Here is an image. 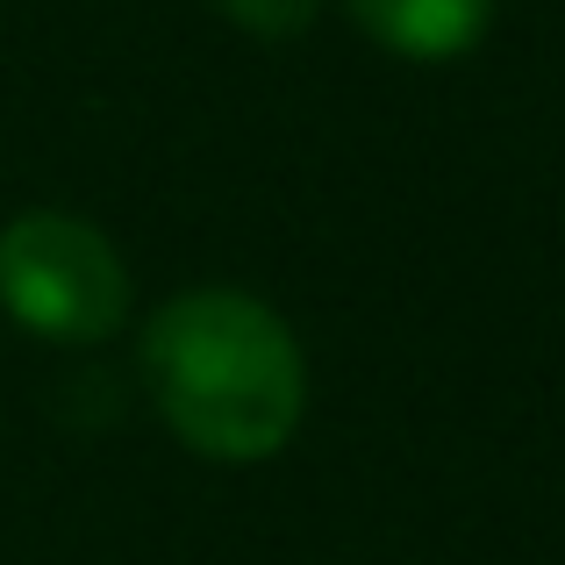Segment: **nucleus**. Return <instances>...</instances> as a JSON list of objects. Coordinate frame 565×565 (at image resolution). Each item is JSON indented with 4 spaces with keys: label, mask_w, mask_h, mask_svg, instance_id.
<instances>
[{
    "label": "nucleus",
    "mask_w": 565,
    "mask_h": 565,
    "mask_svg": "<svg viewBox=\"0 0 565 565\" xmlns=\"http://www.w3.org/2000/svg\"><path fill=\"white\" fill-rule=\"evenodd\" d=\"M0 301L22 330L51 344H94L122 322L129 273L94 222L36 207L0 230Z\"/></svg>",
    "instance_id": "2"
},
{
    "label": "nucleus",
    "mask_w": 565,
    "mask_h": 565,
    "mask_svg": "<svg viewBox=\"0 0 565 565\" xmlns=\"http://www.w3.org/2000/svg\"><path fill=\"white\" fill-rule=\"evenodd\" d=\"M222 14H230L236 29H250V36H301L308 22L322 14V0H222Z\"/></svg>",
    "instance_id": "4"
},
{
    "label": "nucleus",
    "mask_w": 565,
    "mask_h": 565,
    "mask_svg": "<svg viewBox=\"0 0 565 565\" xmlns=\"http://www.w3.org/2000/svg\"><path fill=\"white\" fill-rule=\"evenodd\" d=\"M143 380L172 437L222 466L273 458L308 401V365L294 330L265 301L230 287H193L143 330Z\"/></svg>",
    "instance_id": "1"
},
{
    "label": "nucleus",
    "mask_w": 565,
    "mask_h": 565,
    "mask_svg": "<svg viewBox=\"0 0 565 565\" xmlns=\"http://www.w3.org/2000/svg\"><path fill=\"white\" fill-rule=\"evenodd\" d=\"M351 22L401 57H458L487 36L494 0H344Z\"/></svg>",
    "instance_id": "3"
}]
</instances>
